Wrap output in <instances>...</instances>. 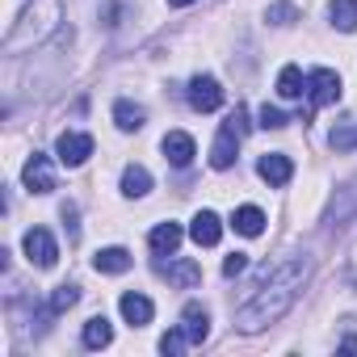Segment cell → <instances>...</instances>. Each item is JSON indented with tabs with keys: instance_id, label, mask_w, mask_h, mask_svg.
<instances>
[{
	"instance_id": "cell-30",
	"label": "cell",
	"mask_w": 357,
	"mask_h": 357,
	"mask_svg": "<svg viewBox=\"0 0 357 357\" xmlns=\"http://www.w3.org/2000/svg\"><path fill=\"white\" fill-rule=\"evenodd\" d=\"M168 5H172V9H185V5H194V0H168Z\"/></svg>"
},
{
	"instance_id": "cell-29",
	"label": "cell",
	"mask_w": 357,
	"mask_h": 357,
	"mask_svg": "<svg viewBox=\"0 0 357 357\" xmlns=\"http://www.w3.org/2000/svg\"><path fill=\"white\" fill-rule=\"evenodd\" d=\"M63 223H68V236L76 240V236H80V227H76V206H72V202L63 206Z\"/></svg>"
},
{
	"instance_id": "cell-1",
	"label": "cell",
	"mask_w": 357,
	"mask_h": 357,
	"mask_svg": "<svg viewBox=\"0 0 357 357\" xmlns=\"http://www.w3.org/2000/svg\"><path fill=\"white\" fill-rule=\"evenodd\" d=\"M307 278H311V257H286L282 265H273L261 278V286L236 307V328L240 332H261V328L278 324L294 307V298H298Z\"/></svg>"
},
{
	"instance_id": "cell-14",
	"label": "cell",
	"mask_w": 357,
	"mask_h": 357,
	"mask_svg": "<svg viewBox=\"0 0 357 357\" xmlns=\"http://www.w3.org/2000/svg\"><path fill=\"white\" fill-rule=\"evenodd\" d=\"M181 328L190 332V344H202L206 336H211V315H206V307H198V303H190L185 311H181Z\"/></svg>"
},
{
	"instance_id": "cell-20",
	"label": "cell",
	"mask_w": 357,
	"mask_h": 357,
	"mask_svg": "<svg viewBox=\"0 0 357 357\" xmlns=\"http://www.w3.org/2000/svg\"><path fill=\"white\" fill-rule=\"evenodd\" d=\"M231 227H236L240 236H261V231H265V215H261L257 206H240V211L231 215Z\"/></svg>"
},
{
	"instance_id": "cell-2",
	"label": "cell",
	"mask_w": 357,
	"mask_h": 357,
	"mask_svg": "<svg viewBox=\"0 0 357 357\" xmlns=\"http://www.w3.org/2000/svg\"><path fill=\"white\" fill-rule=\"evenodd\" d=\"M63 22V5L59 0H34V5L13 22V30L5 34V55H22V51H34L43 47Z\"/></svg>"
},
{
	"instance_id": "cell-27",
	"label": "cell",
	"mask_w": 357,
	"mask_h": 357,
	"mask_svg": "<svg viewBox=\"0 0 357 357\" xmlns=\"http://www.w3.org/2000/svg\"><path fill=\"white\" fill-rule=\"evenodd\" d=\"M257 118H261V126H265V130L286 126V114H282V109H273V105H261V114H257Z\"/></svg>"
},
{
	"instance_id": "cell-4",
	"label": "cell",
	"mask_w": 357,
	"mask_h": 357,
	"mask_svg": "<svg viewBox=\"0 0 357 357\" xmlns=\"http://www.w3.org/2000/svg\"><path fill=\"white\" fill-rule=\"evenodd\" d=\"M307 97H311V109L340 101V76H336L332 68H315V72L307 76Z\"/></svg>"
},
{
	"instance_id": "cell-28",
	"label": "cell",
	"mask_w": 357,
	"mask_h": 357,
	"mask_svg": "<svg viewBox=\"0 0 357 357\" xmlns=\"http://www.w3.org/2000/svg\"><path fill=\"white\" fill-rule=\"evenodd\" d=\"M244 269H248V257H244V252H231V257L223 261V278H240Z\"/></svg>"
},
{
	"instance_id": "cell-5",
	"label": "cell",
	"mask_w": 357,
	"mask_h": 357,
	"mask_svg": "<svg viewBox=\"0 0 357 357\" xmlns=\"http://www.w3.org/2000/svg\"><path fill=\"white\" fill-rule=\"evenodd\" d=\"M22 244H26V257H30V265H38V269H51V265L59 261V248H55V236H51L47 227H30Z\"/></svg>"
},
{
	"instance_id": "cell-26",
	"label": "cell",
	"mask_w": 357,
	"mask_h": 357,
	"mask_svg": "<svg viewBox=\"0 0 357 357\" xmlns=\"http://www.w3.org/2000/svg\"><path fill=\"white\" fill-rule=\"evenodd\" d=\"M265 22H273V26H290V22H298V9H294V5H286V0H278V5H269Z\"/></svg>"
},
{
	"instance_id": "cell-17",
	"label": "cell",
	"mask_w": 357,
	"mask_h": 357,
	"mask_svg": "<svg viewBox=\"0 0 357 357\" xmlns=\"http://www.w3.org/2000/svg\"><path fill=\"white\" fill-rule=\"evenodd\" d=\"M278 93L286 97V101H294V97H303L307 93V76L294 68V63H286L282 72H278Z\"/></svg>"
},
{
	"instance_id": "cell-9",
	"label": "cell",
	"mask_w": 357,
	"mask_h": 357,
	"mask_svg": "<svg viewBox=\"0 0 357 357\" xmlns=\"http://www.w3.org/2000/svg\"><path fill=\"white\" fill-rule=\"evenodd\" d=\"M160 147H164V160H168L172 168H190L194 155H198V147H194V139H190L185 130H168Z\"/></svg>"
},
{
	"instance_id": "cell-7",
	"label": "cell",
	"mask_w": 357,
	"mask_h": 357,
	"mask_svg": "<svg viewBox=\"0 0 357 357\" xmlns=\"http://www.w3.org/2000/svg\"><path fill=\"white\" fill-rule=\"evenodd\" d=\"M55 155H59V164L80 168V164L93 155V139H89V135H80V130H63V135L55 139Z\"/></svg>"
},
{
	"instance_id": "cell-23",
	"label": "cell",
	"mask_w": 357,
	"mask_h": 357,
	"mask_svg": "<svg viewBox=\"0 0 357 357\" xmlns=\"http://www.w3.org/2000/svg\"><path fill=\"white\" fill-rule=\"evenodd\" d=\"M80 303V286L76 282H63V286H55V294H51V303H47V315H63L68 307H76Z\"/></svg>"
},
{
	"instance_id": "cell-18",
	"label": "cell",
	"mask_w": 357,
	"mask_h": 357,
	"mask_svg": "<svg viewBox=\"0 0 357 357\" xmlns=\"http://www.w3.org/2000/svg\"><path fill=\"white\" fill-rule=\"evenodd\" d=\"M93 265H97V273H126L130 269V252L126 248H101L93 257Z\"/></svg>"
},
{
	"instance_id": "cell-25",
	"label": "cell",
	"mask_w": 357,
	"mask_h": 357,
	"mask_svg": "<svg viewBox=\"0 0 357 357\" xmlns=\"http://www.w3.org/2000/svg\"><path fill=\"white\" fill-rule=\"evenodd\" d=\"M185 344H190V332H185V328H168V332L160 336V353H168V357H176Z\"/></svg>"
},
{
	"instance_id": "cell-6",
	"label": "cell",
	"mask_w": 357,
	"mask_h": 357,
	"mask_svg": "<svg viewBox=\"0 0 357 357\" xmlns=\"http://www.w3.org/2000/svg\"><path fill=\"white\" fill-rule=\"evenodd\" d=\"M22 181H26V190H30V194H51V190H55V168H51V155L34 151V155L26 160V168H22Z\"/></svg>"
},
{
	"instance_id": "cell-13",
	"label": "cell",
	"mask_w": 357,
	"mask_h": 357,
	"mask_svg": "<svg viewBox=\"0 0 357 357\" xmlns=\"http://www.w3.org/2000/svg\"><path fill=\"white\" fill-rule=\"evenodd\" d=\"M122 319L130 324V328H143V324H151V315H155V307H151V298L147 294H122Z\"/></svg>"
},
{
	"instance_id": "cell-15",
	"label": "cell",
	"mask_w": 357,
	"mask_h": 357,
	"mask_svg": "<svg viewBox=\"0 0 357 357\" xmlns=\"http://www.w3.org/2000/svg\"><path fill=\"white\" fill-rule=\"evenodd\" d=\"M181 227H176V223H160V227H151V236H147V244H151V252H176V244H181Z\"/></svg>"
},
{
	"instance_id": "cell-10",
	"label": "cell",
	"mask_w": 357,
	"mask_h": 357,
	"mask_svg": "<svg viewBox=\"0 0 357 357\" xmlns=\"http://www.w3.org/2000/svg\"><path fill=\"white\" fill-rule=\"evenodd\" d=\"M257 172H261V181H269V185H286L290 176H294V164H290V155H282V151H269V155H261Z\"/></svg>"
},
{
	"instance_id": "cell-24",
	"label": "cell",
	"mask_w": 357,
	"mask_h": 357,
	"mask_svg": "<svg viewBox=\"0 0 357 357\" xmlns=\"http://www.w3.org/2000/svg\"><path fill=\"white\" fill-rule=\"evenodd\" d=\"M328 143H332V151H357V122H340V126H332Z\"/></svg>"
},
{
	"instance_id": "cell-8",
	"label": "cell",
	"mask_w": 357,
	"mask_h": 357,
	"mask_svg": "<svg viewBox=\"0 0 357 357\" xmlns=\"http://www.w3.org/2000/svg\"><path fill=\"white\" fill-rule=\"evenodd\" d=\"M190 105H194L198 114L219 109V105H223V89H219V80H215V76H194V80H190Z\"/></svg>"
},
{
	"instance_id": "cell-19",
	"label": "cell",
	"mask_w": 357,
	"mask_h": 357,
	"mask_svg": "<svg viewBox=\"0 0 357 357\" xmlns=\"http://www.w3.org/2000/svg\"><path fill=\"white\" fill-rule=\"evenodd\" d=\"M328 17H332L336 30L353 34V30H357V0H332V5H328Z\"/></svg>"
},
{
	"instance_id": "cell-21",
	"label": "cell",
	"mask_w": 357,
	"mask_h": 357,
	"mask_svg": "<svg viewBox=\"0 0 357 357\" xmlns=\"http://www.w3.org/2000/svg\"><path fill=\"white\" fill-rule=\"evenodd\" d=\"M109 340H114L109 319H105V315H93V319L84 324V349H105Z\"/></svg>"
},
{
	"instance_id": "cell-11",
	"label": "cell",
	"mask_w": 357,
	"mask_h": 357,
	"mask_svg": "<svg viewBox=\"0 0 357 357\" xmlns=\"http://www.w3.org/2000/svg\"><path fill=\"white\" fill-rule=\"evenodd\" d=\"M190 236H194L202 248H215V244L223 240V223H219V215H215V211H198L194 223H190Z\"/></svg>"
},
{
	"instance_id": "cell-3",
	"label": "cell",
	"mask_w": 357,
	"mask_h": 357,
	"mask_svg": "<svg viewBox=\"0 0 357 357\" xmlns=\"http://www.w3.org/2000/svg\"><path fill=\"white\" fill-rule=\"evenodd\" d=\"M244 130H248V114L236 105V114H231V118L219 126V135H215V147H211V164H215V168H231V164H236V147H240Z\"/></svg>"
},
{
	"instance_id": "cell-22",
	"label": "cell",
	"mask_w": 357,
	"mask_h": 357,
	"mask_svg": "<svg viewBox=\"0 0 357 357\" xmlns=\"http://www.w3.org/2000/svg\"><path fill=\"white\" fill-rule=\"evenodd\" d=\"M114 122H118V130H139V126L147 122V114H143V105H135V101H118V105H114Z\"/></svg>"
},
{
	"instance_id": "cell-16",
	"label": "cell",
	"mask_w": 357,
	"mask_h": 357,
	"mask_svg": "<svg viewBox=\"0 0 357 357\" xmlns=\"http://www.w3.org/2000/svg\"><path fill=\"white\" fill-rule=\"evenodd\" d=\"M147 190H151V172L143 164H126V172H122V194L126 198H143Z\"/></svg>"
},
{
	"instance_id": "cell-12",
	"label": "cell",
	"mask_w": 357,
	"mask_h": 357,
	"mask_svg": "<svg viewBox=\"0 0 357 357\" xmlns=\"http://www.w3.org/2000/svg\"><path fill=\"white\" fill-rule=\"evenodd\" d=\"M160 273L176 286V290H190L202 282V265L198 261H172V265H160Z\"/></svg>"
}]
</instances>
